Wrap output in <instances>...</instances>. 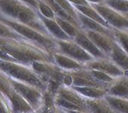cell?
I'll use <instances>...</instances> for the list:
<instances>
[{
	"mask_svg": "<svg viewBox=\"0 0 128 113\" xmlns=\"http://www.w3.org/2000/svg\"><path fill=\"white\" fill-rule=\"evenodd\" d=\"M108 94L128 99V75L115 78L109 86Z\"/></svg>",
	"mask_w": 128,
	"mask_h": 113,
	"instance_id": "9a60e30c",
	"label": "cell"
},
{
	"mask_svg": "<svg viewBox=\"0 0 128 113\" xmlns=\"http://www.w3.org/2000/svg\"><path fill=\"white\" fill-rule=\"evenodd\" d=\"M85 104L88 113H114L104 97L100 98H85Z\"/></svg>",
	"mask_w": 128,
	"mask_h": 113,
	"instance_id": "d6986e66",
	"label": "cell"
},
{
	"mask_svg": "<svg viewBox=\"0 0 128 113\" xmlns=\"http://www.w3.org/2000/svg\"><path fill=\"white\" fill-rule=\"evenodd\" d=\"M113 37L119 45L128 53V29L116 30L114 29Z\"/></svg>",
	"mask_w": 128,
	"mask_h": 113,
	"instance_id": "4316f807",
	"label": "cell"
},
{
	"mask_svg": "<svg viewBox=\"0 0 128 113\" xmlns=\"http://www.w3.org/2000/svg\"><path fill=\"white\" fill-rule=\"evenodd\" d=\"M88 37L94 42V44L108 56H109L115 42V38L112 36L98 33L92 30H84Z\"/></svg>",
	"mask_w": 128,
	"mask_h": 113,
	"instance_id": "7c38bea8",
	"label": "cell"
},
{
	"mask_svg": "<svg viewBox=\"0 0 128 113\" xmlns=\"http://www.w3.org/2000/svg\"><path fill=\"white\" fill-rule=\"evenodd\" d=\"M0 48L25 64L34 61L54 62L51 53L28 39L0 37Z\"/></svg>",
	"mask_w": 128,
	"mask_h": 113,
	"instance_id": "6da1fadb",
	"label": "cell"
},
{
	"mask_svg": "<svg viewBox=\"0 0 128 113\" xmlns=\"http://www.w3.org/2000/svg\"><path fill=\"white\" fill-rule=\"evenodd\" d=\"M44 1H45L46 3H48L51 8L54 10V13H56V16L58 17H60L62 19H65L70 22H71L74 25H76V27H78V28L82 29L81 25L79 24V22H78L76 19L73 18L65 10H64L55 0H43Z\"/></svg>",
	"mask_w": 128,
	"mask_h": 113,
	"instance_id": "cb8c5ba5",
	"label": "cell"
},
{
	"mask_svg": "<svg viewBox=\"0 0 128 113\" xmlns=\"http://www.w3.org/2000/svg\"><path fill=\"white\" fill-rule=\"evenodd\" d=\"M38 10V0H19Z\"/></svg>",
	"mask_w": 128,
	"mask_h": 113,
	"instance_id": "836d02e7",
	"label": "cell"
},
{
	"mask_svg": "<svg viewBox=\"0 0 128 113\" xmlns=\"http://www.w3.org/2000/svg\"><path fill=\"white\" fill-rule=\"evenodd\" d=\"M56 43L58 52L71 57L84 64L94 59L74 40H56Z\"/></svg>",
	"mask_w": 128,
	"mask_h": 113,
	"instance_id": "ba28073f",
	"label": "cell"
},
{
	"mask_svg": "<svg viewBox=\"0 0 128 113\" xmlns=\"http://www.w3.org/2000/svg\"><path fill=\"white\" fill-rule=\"evenodd\" d=\"M0 70L10 78L36 87L43 92L47 89L46 83L36 73H35L30 65L25 64L22 62L0 60Z\"/></svg>",
	"mask_w": 128,
	"mask_h": 113,
	"instance_id": "7a4b0ae2",
	"label": "cell"
},
{
	"mask_svg": "<svg viewBox=\"0 0 128 113\" xmlns=\"http://www.w3.org/2000/svg\"><path fill=\"white\" fill-rule=\"evenodd\" d=\"M10 80L14 90L28 102L34 112H40L44 104V92L33 85L10 78Z\"/></svg>",
	"mask_w": 128,
	"mask_h": 113,
	"instance_id": "5b68a950",
	"label": "cell"
},
{
	"mask_svg": "<svg viewBox=\"0 0 128 113\" xmlns=\"http://www.w3.org/2000/svg\"><path fill=\"white\" fill-rule=\"evenodd\" d=\"M38 11L42 16L48 19H55L56 13L54 10L43 0H38Z\"/></svg>",
	"mask_w": 128,
	"mask_h": 113,
	"instance_id": "83f0119b",
	"label": "cell"
},
{
	"mask_svg": "<svg viewBox=\"0 0 128 113\" xmlns=\"http://www.w3.org/2000/svg\"><path fill=\"white\" fill-rule=\"evenodd\" d=\"M73 40L77 44H78L84 50L90 53L94 58H102L108 57L94 44V42L88 37L85 31L82 29L79 30V32L76 36V37L73 38Z\"/></svg>",
	"mask_w": 128,
	"mask_h": 113,
	"instance_id": "8fae6325",
	"label": "cell"
},
{
	"mask_svg": "<svg viewBox=\"0 0 128 113\" xmlns=\"http://www.w3.org/2000/svg\"><path fill=\"white\" fill-rule=\"evenodd\" d=\"M55 19L57 21V23L59 24V26L62 27V29L64 31V33L67 35H68L70 37L72 38L73 39L76 37V36L78 34V33L81 30L80 28H78V27L74 25L71 22H70L65 19H62L56 16Z\"/></svg>",
	"mask_w": 128,
	"mask_h": 113,
	"instance_id": "d4e9b609",
	"label": "cell"
},
{
	"mask_svg": "<svg viewBox=\"0 0 128 113\" xmlns=\"http://www.w3.org/2000/svg\"><path fill=\"white\" fill-rule=\"evenodd\" d=\"M32 69L48 84L50 81H56L62 84L64 70L54 61H34L30 64Z\"/></svg>",
	"mask_w": 128,
	"mask_h": 113,
	"instance_id": "8992f818",
	"label": "cell"
},
{
	"mask_svg": "<svg viewBox=\"0 0 128 113\" xmlns=\"http://www.w3.org/2000/svg\"><path fill=\"white\" fill-rule=\"evenodd\" d=\"M91 6L100 13L113 29H128V19L124 14L115 10L104 3L91 4Z\"/></svg>",
	"mask_w": 128,
	"mask_h": 113,
	"instance_id": "52a82bcc",
	"label": "cell"
},
{
	"mask_svg": "<svg viewBox=\"0 0 128 113\" xmlns=\"http://www.w3.org/2000/svg\"><path fill=\"white\" fill-rule=\"evenodd\" d=\"M84 98H100L108 94V90L95 87H70Z\"/></svg>",
	"mask_w": 128,
	"mask_h": 113,
	"instance_id": "7402d4cb",
	"label": "cell"
},
{
	"mask_svg": "<svg viewBox=\"0 0 128 113\" xmlns=\"http://www.w3.org/2000/svg\"><path fill=\"white\" fill-rule=\"evenodd\" d=\"M55 1L64 10H65L73 18L76 19L78 22H79L78 18V14H77V10L68 0H55Z\"/></svg>",
	"mask_w": 128,
	"mask_h": 113,
	"instance_id": "4dcf8cb0",
	"label": "cell"
},
{
	"mask_svg": "<svg viewBox=\"0 0 128 113\" xmlns=\"http://www.w3.org/2000/svg\"><path fill=\"white\" fill-rule=\"evenodd\" d=\"M77 14H78V21H79V23L82 30H92V31L101 33L113 37L114 30H111L110 28L104 27V25L98 23V21L92 20L90 18L88 17L87 16H85L84 14L78 12V10H77Z\"/></svg>",
	"mask_w": 128,
	"mask_h": 113,
	"instance_id": "4fadbf2b",
	"label": "cell"
},
{
	"mask_svg": "<svg viewBox=\"0 0 128 113\" xmlns=\"http://www.w3.org/2000/svg\"><path fill=\"white\" fill-rule=\"evenodd\" d=\"M104 4L122 13H128V0H104Z\"/></svg>",
	"mask_w": 128,
	"mask_h": 113,
	"instance_id": "484cf974",
	"label": "cell"
},
{
	"mask_svg": "<svg viewBox=\"0 0 128 113\" xmlns=\"http://www.w3.org/2000/svg\"><path fill=\"white\" fill-rule=\"evenodd\" d=\"M90 73L98 81L102 82V83H105V84H111L115 78L110 76V75L107 74L106 73L103 72V71H101V70H95V69H89Z\"/></svg>",
	"mask_w": 128,
	"mask_h": 113,
	"instance_id": "f546056e",
	"label": "cell"
},
{
	"mask_svg": "<svg viewBox=\"0 0 128 113\" xmlns=\"http://www.w3.org/2000/svg\"><path fill=\"white\" fill-rule=\"evenodd\" d=\"M110 84L96 80L92 75L89 69L86 67L73 71H64L62 78V85L70 87L87 86L102 88L108 90Z\"/></svg>",
	"mask_w": 128,
	"mask_h": 113,
	"instance_id": "277c9868",
	"label": "cell"
},
{
	"mask_svg": "<svg viewBox=\"0 0 128 113\" xmlns=\"http://www.w3.org/2000/svg\"><path fill=\"white\" fill-rule=\"evenodd\" d=\"M38 14L48 33L56 40H73L72 38H70L64 33V31L62 29V27L57 23L56 19H48L42 16L39 13Z\"/></svg>",
	"mask_w": 128,
	"mask_h": 113,
	"instance_id": "ac0fdd59",
	"label": "cell"
},
{
	"mask_svg": "<svg viewBox=\"0 0 128 113\" xmlns=\"http://www.w3.org/2000/svg\"><path fill=\"white\" fill-rule=\"evenodd\" d=\"M90 4H102L104 3V0H87Z\"/></svg>",
	"mask_w": 128,
	"mask_h": 113,
	"instance_id": "e575fe53",
	"label": "cell"
},
{
	"mask_svg": "<svg viewBox=\"0 0 128 113\" xmlns=\"http://www.w3.org/2000/svg\"><path fill=\"white\" fill-rule=\"evenodd\" d=\"M28 6L19 0H0V14L16 20L20 13Z\"/></svg>",
	"mask_w": 128,
	"mask_h": 113,
	"instance_id": "30bf717a",
	"label": "cell"
},
{
	"mask_svg": "<svg viewBox=\"0 0 128 113\" xmlns=\"http://www.w3.org/2000/svg\"><path fill=\"white\" fill-rule=\"evenodd\" d=\"M55 95L60 96L70 102L76 104V105H78L84 108L88 113V110L87 109L86 104H85V98L82 95L79 94L78 92H76L75 90H73L72 87L62 85L58 87Z\"/></svg>",
	"mask_w": 128,
	"mask_h": 113,
	"instance_id": "e0dca14e",
	"label": "cell"
},
{
	"mask_svg": "<svg viewBox=\"0 0 128 113\" xmlns=\"http://www.w3.org/2000/svg\"><path fill=\"white\" fill-rule=\"evenodd\" d=\"M0 21L8 25L22 37L38 44L52 54L58 51L56 40L53 37L44 35L24 24L14 19L7 18L2 14H0Z\"/></svg>",
	"mask_w": 128,
	"mask_h": 113,
	"instance_id": "3957f363",
	"label": "cell"
},
{
	"mask_svg": "<svg viewBox=\"0 0 128 113\" xmlns=\"http://www.w3.org/2000/svg\"><path fill=\"white\" fill-rule=\"evenodd\" d=\"M54 104L57 113H88L84 108L56 95H54Z\"/></svg>",
	"mask_w": 128,
	"mask_h": 113,
	"instance_id": "ffe728a7",
	"label": "cell"
},
{
	"mask_svg": "<svg viewBox=\"0 0 128 113\" xmlns=\"http://www.w3.org/2000/svg\"><path fill=\"white\" fill-rule=\"evenodd\" d=\"M84 65L88 69H95L103 71L113 78H117L126 74L119 67H118L110 59L109 57L94 58L93 60L86 63Z\"/></svg>",
	"mask_w": 128,
	"mask_h": 113,
	"instance_id": "9c48e42d",
	"label": "cell"
},
{
	"mask_svg": "<svg viewBox=\"0 0 128 113\" xmlns=\"http://www.w3.org/2000/svg\"><path fill=\"white\" fill-rule=\"evenodd\" d=\"M0 60L7 61H13V62H21V61H18L17 59H16L15 58L9 55L8 53H6L5 51H4L1 48H0Z\"/></svg>",
	"mask_w": 128,
	"mask_h": 113,
	"instance_id": "1f68e13d",
	"label": "cell"
},
{
	"mask_svg": "<svg viewBox=\"0 0 128 113\" xmlns=\"http://www.w3.org/2000/svg\"><path fill=\"white\" fill-rule=\"evenodd\" d=\"M0 37L12 38H18V39H26L22 37L21 35L17 33L14 30L10 27L8 25L0 21Z\"/></svg>",
	"mask_w": 128,
	"mask_h": 113,
	"instance_id": "f1b7e54d",
	"label": "cell"
},
{
	"mask_svg": "<svg viewBox=\"0 0 128 113\" xmlns=\"http://www.w3.org/2000/svg\"><path fill=\"white\" fill-rule=\"evenodd\" d=\"M53 58L56 64L64 71H73L85 67L84 64L58 51L53 53Z\"/></svg>",
	"mask_w": 128,
	"mask_h": 113,
	"instance_id": "5bb4252c",
	"label": "cell"
},
{
	"mask_svg": "<svg viewBox=\"0 0 128 113\" xmlns=\"http://www.w3.org/2000/svg\"><path fill=\"white\" fill-rule=\"evenodd\" d=\"M104 98L115 113H128V99L107 94Z\"/></svg>",
	"mask_w": 128,
	"mask_h": 113,
	"instance_id": "603a6c76",
	"label": "cell"
},
{
	"mask_svg": "<svg viewBox=\"0 0 128 113\" xmlns=\"http://www.w3.org/2000/svg\"><path fill=\"white\" fill-rule=\"evenodd\" d=\"M124 16H126V17H127L128 19V13H127V14H124Z\"/></svg>",
	"mask_w": 128,
	"mask_h": 113,
	"instance_id": "d590c367",
	"label": "cell"
},
{
	"mask_svg": "<svg viewBox=\"0 0 128 113\" xmlns=\"http://www.w3.org/2000/svg\"><path fill=\"white\" fill-rule=\"evenodd\" d=\"M109 58L128 75V53L115 40Z\"/></svg>",
	"mask_w": 128,
	"mask_h": 113,
	"instance_id": "2e32d148",
	"label": "cell"
},
{
	"mask_svg": "<svg viewBox=\"0 0 128 113\" xmlns=\"http://www.w3.org/2000/svg\"><path fill=\"white\" fill-rule=\"evenodd\" d=\"M76 8V10H78V12L84 14L85 16H87L88 17L90 18L94 21H98V23H100L101 24L104 25V27L110 28L111 30H114L110 24L106 21V20L104 19L100 13L92 7L91 5L90 6H87V5H73Z\"/></svg>",
	"mask_w": 128,
	"mask_h": 113,
	"instance_id": "44dd1931",
	"label": "cell"
},
{
	"mask_svg": "<svg viewBox=\"0 0 128 113\" xmlns=\"http://www.w3.org/2000/svg\"><path fill=\"white\" fill-rule=\"evenodd\" d=\"M73 5H91L87 0H68Z\"/></svg>",
	"mask_w": 128,
	"mask_h": 113,
	"instance_id": "d6a6232c",
	"label": "cell"
}]
</instances>
